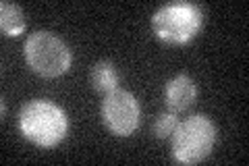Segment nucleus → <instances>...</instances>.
<instances>
[{
    "label": "nucleus",
    "instance_id": "1",
    "mask_svg": "<svg viewBox=\"0 0 249 166\" xmlns=\"http://www.w3.org/2000/svg\"><path fill=\"white\" fill-rule=\"evenodd\" d=\"M19 131L37 148H54L67 137L69 121L58 104L50 100H31L19 112Z\"/></svg>",
    "mask_w": 249,
    "mask_h": 166
},
{
    "label": "nucleus",
    "instance_id": "2",
    "mask_svg": "<svg viewBox=\"0 0 249 166\" xmlns=\"http://www.w3.org/2000/svg\"><path fill=\"white\" fill-rule=\"evenodd\" d=\"M204 27V11L193 2H168L152 17V29L164 44H187Z\"/></svg>",
    "mask_w": 249,
    "mask_h": 166
},
{
    "label": "nucleus",
    "instance_id": "3",
    "mask_svg": "<svg viewBox=\"0 0 249 166\" xmlns=\"http://www.w3.org/2000/svg\"><path fill=\"white\" fill-rule=\"evenodd\" d=\"M216 127L206 114H193L177 125L173 133V158L178 164H197L210 156Z\"/></svg>",
    "mask_w": 249,
    "mask_h": 166
},
{
    "label": "nucleus",
    "instance_id": "4",
    "mask_svg": "<svg viewBox=\"0 0 249 166\" xmlns=\"http://www.w3.org/2000/svg\"><path fill=\"white\" fill-rule=\"evenodd\" d=\"M25 60L34 73L42 77H60L71 67V50L58 36L36 31L25 42Z\"/></svg>",
    "mask_w": 249,
    "mask_h": 166
},
{
    "label": "nucleus",
    "instance_id": "5",
    "mask_svg": "<svg viewBox=\"0 0 249 166\" xmlns=\"http://www.w3.org/2000/svg\"><path fill=\"white\" fill-rule=\"evenodd\" d=\"M139 118H142V108H139V102L131 92L114 90L104 96L102 121L112 135L116 137L133 135L139 127Z\"/></svg>",
    "mask_w": 249,
    "mask_h": 166
},
{
    "label": "nucleus",
    "instance_id": "6",
    "mask_svg": "<svg viewBox=\"0 0 249 166\" xmlns=\"http://www.w3.org/2000/svg\"><path fill=\"white\" fill-rule=\"evenodd\" d=\"M197 98V88L196 81L189 75H177L173 79H168V83L164 85V102L168 112H185Z\"/></svg>",
    "mask_w": 249,
    "mask_h": 166
},
{
    "label": "nucleus",
    "instance_id": "7",
    "mask_svg": "<svg viewBox=\"0 0 249 166\" xmlns=\"http://www.w3.org/2000/svg\"><path fill=\"white\" fill-rule=\"evenodd\" d=\"M89 83L91 88L100 93H110L114 90H119V73L110 60H100L91 67L89 73Z\"/></svg>",
    "mask_w": 249,
    "mask_h": 166
},
{
    "label": "nucleus",
    "instance_id": "8",
    "mask_svg": "<svg viewBox=\"0 0 249 166\" xmlns=\"http://www.w3.org/2000/svg\"><path fill=\"white\" fill-rule=\"evenodd\" d=\"M27 19L21 6L13 2H2L0 4V27H2L4 36H19L25 31Z\"/></svg>",
    "mask_w": 249,
    "mask_h": 166
},
{
    "label": "nucleus",
    "instance_id": "9",
    "mask_svg": "<svg viewBox=\"0 0 249 166\" xmlns=\"http://www.w3.org/2000/svg\"><path fill=\"white\" fill-rule=\"evenodd\" d=\"M177 125H178L177 114L175 112H164L154 121L152 133H154V137H158V139H168V137H173Z\"/></svg>",
    "mask_w": 249,
    "mask_h": 166
}]
</instances>
